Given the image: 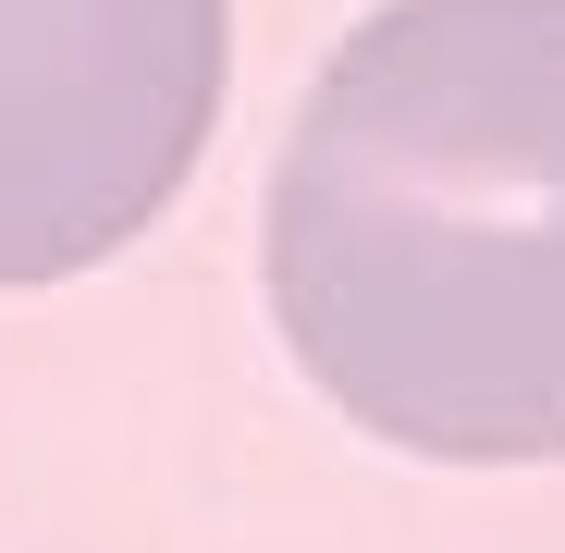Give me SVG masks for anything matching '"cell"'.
Instances as JSON below:
<instances>
[{"instance_id":"7a4b0ae2","label":"cell","mask_w":565,"mask_h":553,"mask_svg":"<svg viewBox=\"0 0 565 553\" xmlns=\"http://www.w3.org/2000/svg\"><path fill=\"white\" fill-rule=\"evenodd\" d=\"M234 0H0V284L136 246L222 124Z\"/></svg>"},{"instance_id":"6da1fadb","label":"cell","mask_w":565,"mask_h":553,"mask_svg":"<svg viewBox=\"0 0 565 553\" xmlns=\"http://www.w3.org/2000/svg\"><path fill=\"white\" fill-rule=\"evenodd\" d=\"M270 320L394 455H565V0H382L270 160Z\"/></svg>"}]
</instances>
